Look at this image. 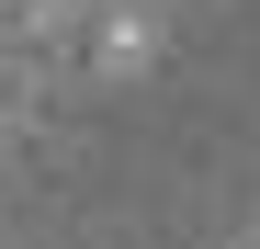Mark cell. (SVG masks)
Masks as SVG:
<instances>
[{
  "label": "cell",
  "mask_w": 260,
  "mask_h": 249,
  "mask_svg": "<svg viewBox=\"0 0 260 249\" xmlns=\"http://www.w3.org/2000/svg\"><path fill=\"white\" fill-rule=\"evenodd\" d=\"M91 57H102V79H136V68H158V12H113V23L91 34Z\"/></svg>",
  "instance_id": "6da1fadb"
}]
</instances>
